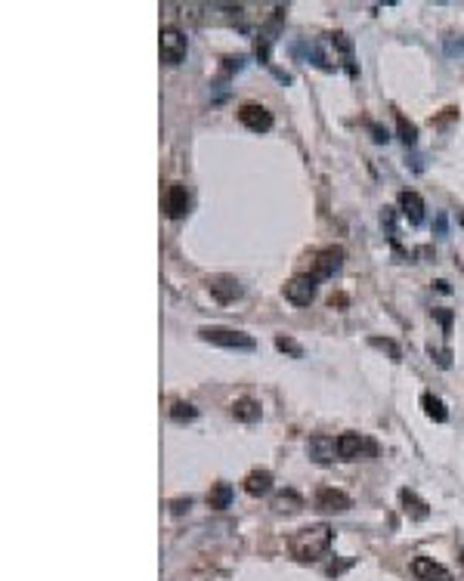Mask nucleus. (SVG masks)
<instances>
[{
  "instance_id": "1",
  "label": "nucleus",
  "mask_w": 464,
  "mask_h": 581,
  "mask_svg": "<svg viewBox=\"0 0 464 581\" xmlns=\"http://www.w3.org/2000/svg\"><path fill=\"white\" fill-rule=\"evenodd\" d=\"M331 541H335V532H331L328 522H316V526H307V529H300V532L291 535L288 551L300 563H313L328 551Z\"/></svg>"
},
{
  "instance_id": "2",
  "label": "nucleus",
  "mask_w": 464,
  "mask_h": 581,
  "mask_svg": "<svg viewBox=\"0 0 464 581\" xmlns=\"http://www.w3.org/2000/svg\"><path fill=\"white\" fill-rule=\"evenodd\" d=\"M198 337L208 340V343H217V347H226V349H242V353H251V349H257V340L251 337V334L235 331V328H217V325H205V328H198Z\"/></svg>"
},
{
  "instance_id": "3",
  "label": "nucleus",
  "mask_w": 464,
  "mask_h": 581,
  "mask_svg": "<svg viewBox=\"0 0 464 581\" xmlns=\"http://www.w3.org/2000/svg\"><path fill=\"white\" fill-rule=\"evenodd\" d=\"M316 278L313 275H295V278H288V282L282 284V294H285V300L288 304H295V306H309L313 304V297H316Z\"/></svg>"
},
{
  "instance_id": "4",
  "label": "nucleus",
  "mask_w": 464,
  "mask_h": 581,
  "mask_svg": "<svg viewBox=\"0 0 464 581\" xmlns=\"http://www.w3.org/2000/svg\"><path fill=\"white\" fill-rule=\"evenodd\" d=\"M186 50H189V44H186V35L180 28H161V59L167 65H180L186 59Z\"/></svg>"
},
{
  "instance_id": "5",
  "label": "nucleus",
  "mask_w": 464,
  "mask_h": 581,
  "mask_svg": "<svg viewBox=\"0 0 464 581\" xmlns=\"http://www.w3.org/2000/svg\"><path fill=\"white\" fill-rule=\"evenodd\" d=\"M205 284H208L210 297L220 300V304H235L245 294V288H242V282L235 275H210Z\"/></svg>"
},
{
  "instance_id": "6",
  "label": "nucleus",
  "mask_w": 464,
  "mask_h": 581,
  "mask_svg": "<svg viewBox=\"0 0 464 581\" xmlns=\"http://www.w3.org/2000/svg\"><path fill=\"white\" fill-rule=\"evenodd\" d=\"M239 121L248 130H254V133H266V130L273 127V112L266 109V105H260V102H245L239 109Z\"/></svg>"
},
{
  "instance_id": "7",
  "label": "nucleus",
  "mask_w": 464,
  "mask_h": 581,
  "mask_svg": "<svg viewBox=\"0 0 464 581\" xmlns=\"http://www.w3.org/2000/svg\"><path fill=\"white\" fill-rule=\"evenodd\" d=\"M340 263H344V248H325L319 253H313V272L309 275H313L316 282H319V278H328L338 272Z\"/></svg>"
},
{
  "instance_id": "8",
  "label": "nucleus",
  "mask_w": 464,
  "mask_h": 581,
  "mask_svg": "<svg viewBox=\"0 0 464 581\" xmlns=\"http://www.w3.org/2000/svg\"><path fill=\"white\" fill-rule=\"evenodd\" d=\"M362 452L374 455L378 448H374V443H365L359 433H344V436H338V457L340 461H356Z\"/></svg>"
},
{
  "instance_id": "9",
  "label": "nucleus",
  "mask_w": 464,
  "mask_h": 581,
  "mask_svg": "<svg viewBox=\"0 0 464 581\" xmlns=\"http://www.w3.org/2000/svg\"><path fill=\"white\" fill-rule=\"evenodd\" d=\"M186 210H189V192H186L183 183H170L165 189V214L170 220H180Z\"/></svg>"
},
{
  "instance_id": "10",
  "label": "nucleus",
  "mask_w": 464,
  "mask_h": 581,
  "mask_svg": "<svg viewBox=\"0 0 464 581\" xmlns=\"http://www.w3.org/2000/svg\"><path fill=\"white\" fill-rule=\"evenodd\" d=\"M316 507H319V510L340 513V510H350V507H353V501H350V495H347V492H340V489L322 486L319 492H316Z\"/></svg>"
},
{
  "instance_id": "11",
  "label": "nucleus",
  "mask_w": 464,
  "mask_h": 581,
  "mask_svg": "<svg viewBox=\"0 0 464 581\" xmlns=\"http://www.w3.org/2000/svg\"><path fill=\"white\" fill-rule=\"evenodd\" d=\"M412 572H415V578H421V581H452V572L446 566H439V563H434L430 556H415Z\"/></svg>"
},
{
  "instance_id": "12",
  "label": "nucleus",
  "mask_w": 464,
  "mask_h": 581,
  "mask_svg": "<svg viewBox=\"0 0 464 581\" xmlns=\"http://www.w3.org/2000/svg\"><path fill=\"white\" fill-rule=\"evenodd\" d=\"M335 452H338V443L331 436H309V443H307V455L313 457L316 464H331L335 461Z\"/></svg>"
},
{
  "instance_id": "13",
  "label": "nucleus",
  "mask_w": 464,
  "mask_h": 581,
  "mask_svg": "<svg viewBox=\"0 0 464 581\" xmlns=\"http://www.w3.org/2000/svg\"><path fill=\"white\" fill-rule=\"evenodd\" d=\"M400 210H403V217L409 220V223H424V198H421L418 192H400Z\"/></svg>"
},
{
  "instance_id": "14",
  "label": "nucleus",
  "mask_w": 464,
  "mask_h": 581,
  "mask_svg": "<svg viewBox=\"0 0 464 581\" xmlns=\"http://www.w3.org/2000/svg\"><path fill=\"white\" fill-rule=\"evenodd\" d=\"M232 417H235V421H242V424L260 421V402H257V399H251V396L235 399V402H232Z\"/></svg>"
},
{
  "instance_id": "15",
  "label": "nucleus",
  "mask_w": 464,
  "mask_h": 581,
  "mask_svg": "<svg viewBox=\"0 0 464 581\" xmlns=\"http://www.w3.org/2000/svg\"><path fill=\"white\" fill-rule=\"evenodd\" d=\"M270 489H273V473L270 470H251L245 477V492L248 495L260 498V495L270 492Z\"/></svg>"
},
{
  "instance_id": "16",
  "label": "nucleus",
  "mask_w": 464,
  "mask_h": 581,
  "mask_svg": "<svg viewBox=\"0 0 464 581\" xmlns=\"http://www.w3.org/2000/svg\"><path fill=\"white\" fill-rule=\"evenodd\" d=\"M400 501H403V507H405V513H412L415 520H427V517H430V507L421 501V498L415 495V492H409V489H403V492H400Z\"/></svg>"
},
{
  "instance_id": "17",
  "label": "nucleus",
  "mask_w": 464,
  "mask_h": 581,
  "mask_svg": "<svg viewBox=\"0 0 464 581\" xmlns=\"http://www.w3.org/2000/svg\"><path fill=\"white\" fill-rule=\"evenodd\" d=\"M230 504H232V486H230V482H217V486L208 492V507H214V510H226Z\"/></svg>"
},
{
  "instance_id": "18",
  "label": "nucleus",
  "mask_w": 464,
  "mask_h": 581,
  "mask_svg": "<svg viewBox=\"0 0 464 581\" xmlns=\"http://www.w3.org/2000/svg\"><path fill=\"white\" fill-rule=\"evenodd\" d=\"M273 507H275L279 513H295V510H300V507H304V498H300L295 489H285V492H279V495L273 498Z\"/></svg>"
},
{
  "instance_id": "19",
  "label": "nucleus",
  "mask_w": 464,
  "mask_h": 581,
  "mask_svg": "<svg viewBox=\"0 0 464 581\" xmlns=\"http://www.w3.org/2000/svg\"><path fill=\"white\" fill-rule=\"evenodd\" d=\"M421 405H424V414L430 417V421H436V424H443L446 417H449V412H446V405H443V399L434 396V393H424V396H421Z\"/></svg>"
},
{
  "instance_id": "20",
  "label": "nucleus",
  "mask_w": 464,
  "mask_h": 581,
  "mask_svg": "<svg viewBox=\"0 0 464 581\" xmlns=\"http://www.w3.org/2000/svg\"><path fill=\"white\" fill-rule=\"evenodd\" d=\"M396 130H400V139L405 145H415V139H418V127H415L405 114H396Z\"/></svg>"
},
{
  "instance_id": "21",
  "label": "nucleus",
  "mask_w": 464,
  "mask_h": 581,
  "mask_svg": "<svg viewBox=\"0 0 464 581\" xmlns=\"http://www.w3.org/2000/svg\"><path fill=\"white\" fill-rule=\"evenodd\" d=\"M369 343H371V347H378V349H384V353L393 359V362H403V349H400V343H396V340H390V337H371Z\"/></svg>"
},
{
  "instance_id": "22",
  "label": "nucleus",
  "mask_w": 464,
  "mask_h": 581,
  "mask_svg": "<svg viewBox=\"0 0 464 581\" xmlns=\"http://www.w3.org/2000/svg\"><path fill=\"white\" fill-rule=\"evenodd\" d=\"M275 349H279V353L295 356V359L304 356V347H300V343H297L295 337H285V334H279V337H275Z\"/></svg>"
},
{
  "instance_id": "23",
  "label": "nucleus",
  "mask_w": 464,
  "mask_h": 581,
  "mask_svg": "<svg viewBox=\"0 0 464 581\" xmlns=\"http://www.w3.org/2000/svg\"><path fill=\"white\" fill-rule=\"evenodd\" d=\"M170 417H174V421H195V417H198V408L189 405V402H174Z\"/></svg>"
},
{
  "instance_id": "24",
  "label": "nucleus",
  "mask_w": 464,
  "mask_h": 581,
  "mask_svg": "<svg viewBox=\"0 0 464 581\" xmlns=\"http://www.w3.org/2000/svg\"><path fill=\"white\" fill-rule=\"evenodd\" d=\"M446 53H449V56H461V59H464V37H458V40L446 37Z\"/></svg>"
},
{
  "instance_id": "25",
  "label": "nucleus",
  "mask_w": 464,
  "mask_h": 581,
  "mask_svg": "<svg viewBox=\"0 0 464 581\" xmlns=\"http://www.w3.org/2000/svg\"><path fill=\"white\" fill-rule=\"evenodd\" d=\"M430 356L436 359L439 368H449L452 365V353H449V349H434V347H430Z\"/></svg>"
},
{
  "instance_id": "26",
  "label": "nucleus",
  "mask_w": 464,
  "mask_h": 581,
  "mask_svg": "<svg viewBox=\"0 0 464 581\" xmlns=\"http://www.w3.org/2000/svg\"><path fill=\"white\" fill-rule=\"evenodd\" d=\"M434 316L443 322V328L449 331V325H452V313H449V309H434Z\"/></svg>"
},
{
  "instance_id": "27",
  "label": "nucleus",
  "mask_w": 464,
  "mask_h": 581,
  "mask_svg": "<svg viewBox=\"0 0 464 581\" xmlns=\"http://www.w3.org/2000/svg\"><path fill=\"white\" fill-rule=\"evenodd\" d=\"M189 504H192V498H186V501H174V504H170V510L183 513V510H189Z\"/></svg>"
},
{
  "instance_id": "28",
  "label": "nucleus",
  "mask_w": 464,
  "mask_h": 581,
  "mask_svg": "<svg viewBox=\"0 0 464 581\" xmlns=\"http://www.w3.org/2000/svg\"><path fill=\"white\" fill-rule=\"evenodd\" d=\"M371 133H374V139H378V143H387V130L384 127H378V124H371Z\"/></svg>"
},
{
  "instance_id": "29",
  "label": "nucleus",
  "mask_w": 464,
  "mask_h": 581,
  "mask_svg": "<svg viewBox=\"0 0 464 581\" xmlns=\"http://www.w3.org/2000/svg\"><path fill=\"white\" fill-rule=\"evenodd\" d=\"M436 232H439V235H443V232H446V217H443V214H439V217H436Z\"/></svg>"
},
{
  "instance_id": "30",
  "label": "nucleus",
  "mask_w": 464,
  "mask_h": 581,
  "mask_svg": "<svg viewBox=\"0 0 464 581\" xmlns=\"http://www.w3.org/2000/svg\"><path fill=\"white\" fill-rule=\"evenodd\" d=\"M458 223H461V226H464V214H458Z\"/></svg>"
},
{
  "instance_id": "31",
  "label": "nucleus",
  "mask_w": 464,
  "mask_h": 581,
  "mask_svg": "<svg viewBox=\"0 0 464 581\" xmlns=\"http://www.w3.org/2000/svg\"><path fill=\"white\" fill-rule=\"evenodd\" d=\"M461 563H464V556H461Z\"/></svg>"
}]
</instances>
